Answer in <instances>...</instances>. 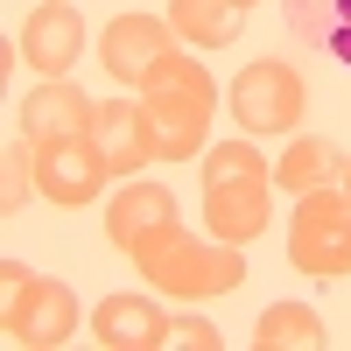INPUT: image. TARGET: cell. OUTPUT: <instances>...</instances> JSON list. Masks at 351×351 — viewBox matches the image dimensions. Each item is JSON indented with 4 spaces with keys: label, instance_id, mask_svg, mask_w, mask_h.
Instances as JSON below:
<instances>
[{
    "label": "cell",
    "instance_id": "cell-1",
    "mask_svg": "<svg viewBox=\"0 0 351 351\" xmlns=\"http://www.w3.org/2000/svg\"><path fill=\"white\" fill-rule=\"evenodd\" d=\"M211 106H218V84L197 56L169 49L162 64L141 77V112H148V134H155V162H190L211 134Z\"/></svg>",
    "mask_w": 351,
    "mask_h": 351
},
{
    "label": "cell",
    "instance_id": "cell-2",
    "mask_svg": "<svg viewBox=\"0 0 351 351\" xmlns=\"http://www.w3.org/2000/svg\"><path fill=\"white\" fill-rule=\"evenodd\" d=\"M127 260L141 267L148 288H162V295H176V302H211V295H232V288L246 281L239 246H225V239H190L176 218L155 232V239H141Z\"/></svg>",
    "mask_w": 351,
    "mask_h": 351
},
{
    "label": "cell",
    "instance_id": "cell-3",
    "mask_svg": "<svg viewBox=\"0 0 351 351\" xmlns=\"http://www.w3.org/2000/svg\"><path fill=\"white\" fill-rule=\"evenodd\" d=\"M267 197H274V162H260L253 141H218L204 155V225L225 246H253L267 225Z\"/></svg>",
    "mask_w": 351,
    "mask_h": 351
},
{
    "label": "cell",
    "instance_id": "cell-4",
    "mask_svg": "<svg viewBox=\"0 0 351 351\" xmlns=\"http://www.w3.org/2000/svg\"><path fill=\"white\" fill-rule=\"evenodd\" d=\"M288 267L309 274V281H337V274H351V197H344V183L295 197Z\"/></svg>",
    "mask_w": 351,
    "mask_h": 351
},
{
    "label": "cell",
    "instance_id": "cell-5",
    "mask_svg": "<svg viewBox=\"0 0 351 351\" xmlns=\"http://www.w3.org/2000/svg\"><path fill=\"white\" fill-rule=\"evenodd\" d=\"M0 281H8V316H0L8 344H28V351L71 344V330H77V295H71L64 281L21 267V260H8V267H0Z\"/></svg>",
    "mask_w": 351,
    "mask_h": 351
},
{
    "label": "cell",
    "instance_id": "cell-6",
    "mask_svg": "<svg viewBox=\"0 0 351 351\" xmlns=\"http://www.w3.org/2000/svg\"><path fill=\"white\" fill-rule=\"evenodd\" d=\"M302 106H309V84L288 56H253L232 77V112H239L246 134H295Z\"/></svg>",
    "mask_w": 351,
    "mask_h": 351
},
{
    "label": "cell",
    "instance_id": "cell-7",
    "mask_svg": "<svg viewBox=\"0 0 351 351\" xmlns=\"http://www.w3.org/2000/svg\"><path fill=\"white\" fill-rule=\"evenodd\" d=\"M112 183V169L99 155L92 134H71V141H43L36 148V190L49 204H71V211H84V204H99V190Z\"/></svg>",
    "mask_w": 351,
    "mask_h": 351
},
{
    "label": "cell",
    "instance_id": "cell-8",
    "mask_svg": "<svg viewBox=\"0 0 351 351\" xmlns=\"http://www.w3.org/2000/svg\"><path fill=\"white\" fill-rule=\"evenodd\" d=\"M92 99L77 92V77H43L36 92L21 99V141L43 148V141H71V134H92Z\"/></svg>",
    "mask_w": 351,
    "mask_h": 351
},
{
    "label": "cell",
    "instance_id": "cell-9",
    "mask_svg": "<svg viewBox=\"0 0 351 351\" xmlns=\"http://www.w3.org/2000/svg\"><path fill=\"white\" fill-rule=\"evenodd\" d=\"M77 49H84V21H77L71 0H43L21 21V64H36L43 77H71Z\"/></svg>",
    "mask_w": 351,
    "mask_h": 351
},
{
    "label": "cell",
    "instance_id": "cell-10",
    "mask_svg": "<svg viewBox=\"0 0 351 351\" xmlns=\"http://www.w3.org/2000/svg\"><path fill=\"white\" fill-rule=\"evenodd\" d=\"M169 36H176V28H169V21H155V14H120V21L99 36V64L120 77V84H141V77H148L162 56L176 49Z\"/></svg>",
    "mask_w": 351,
    "mask_h": 351
},
{
    "label": "cell",
    "instance_id": "cell-11",
    "mask_svg": "<svg viewBox=\"0 0 351 351\" xmlns=\"http://www.w3.org/2000/svg\"><path fill=\"white\" fill-rule=\"evenodd\" d=\"M92 141H99V155L112 176H134V169H148L155 162V134H148V112H141V99H106L92 112Z\"/></svg>",
    "mask_w": 351,
    "mask_h": 351
},
{
    "label": "cell",
    "instance_id": "cell-12",
    "mask_svg": "<svg viewBox=\"0 0 351 351\" xmlns=\"http://www.w3.org/2000/svg\"><path fill=\"white\" fill-rule=\"evenodd\" d=\"M92 337L106 351H155V344H169V316L148 295H106L92 309Z\"/></svg>",
    "mask_w": 351,
    "mask_h": 351
},
{
    "label": "cell",
    "instance_id": "cell-13",
    "mask_svg": "<svg viewBox=\"0 0 351 351\" xmlns=\"http://www.w3.org/2000/svg\"><path fill=\"white\" fill-rule=\"evenodd\" d=\"M169 218H176V197H169L162 183H127L120 197L106 204V239L120 246V253H134L141 239H155Z\"/></svg>",
    "mask_w": 351,
    "mask_h": 351
},
{
    "label": "cell",
    "instance_id": "cell-14",
    "mask_svg": "<svg viewBox=\"0 0 351 351\" xmlns=\"http://www.w3.org/2000/svg\"><path fill=\"white\" fill-rule=\"evenodd\" d=\"M288 36L351 71V0H288Z\"/></svg>",
    "mask_w": 351,
    "mask_h": 351
},
{
    "label": "cell",
    "instance_id": "cell-15",
    "mask_svg": "<svg viewBox=\"0 0 351 351\" xmlns=\"http://www.w3.org/2000/svg\"><path fill=\"white\" fill-rule=\"evenodd\" d=\"M169 28L197 49H232L246 28V0H169Z\"/></svg>",
    "mask_w": 351,
    "mask_h": 351
},
{
    "label": "cell",
    "instance_id": "cell-16",
    "mask_svg": "<svg viewBox=\"0 0 351 351\" xmlns=\"http://www.w3.org/2000/svg\"><path fill=\"white\" fill-rule=\"evenodd\" d=\"M274 183H281L288 197L330 190V183H344V155L330 148V141H316V134H288V155L274 162Z\"/></svg>",
    "mask_w": 351,
    "mask_h": 351
},
{
    "label": "cell",
    "instance_id": "cell-17",
    "mask_svg": "<svg viewBox=\"0 0 351 351\" xmlns=\"http://www.w3.org/2000/svg\"><path fill=\"white\" fill-rule=\"evenodd\" d=\"M253 344L260 351H309V344H324V316L302 302H274V309H260Z\"/></svg>",
    "mask_w": 351,
    "mask_h": 351
},
{
    "label": "cell",
    "instance_id": "cell-18",
    "mask_svg": "<svg viewBox=\"0 0 351 351\" xmlns=\"http://www.w3.org/2000/svg\"><path fill=\"white\" fill-rule=\"evenodd\" d=\"M0 169H8V176H0V211H8V225H14V211L36 197V148H28V141L14 148V141H8V162H0Z\"/></svg>",
    "mask_w": 351,
    "mask_h": 351
},
{
    "label": "cell",
    "instance_id": "cell-19",
    "mask_svg": "<svg viewBox=\"0 0 351 351\" xmlns=\"http://www.w3.org/2000/svg\"><path fill=\"white\" fill-rule=\"evenodd\" d=\"M169 344H190V351H218L225 337H218L211 324H204V316H176V324H169Z\"/></svg>",
    "mask_w": 351,
    "mask_h": 351
},
{
    "label": "cell",
    "instance_id": "cell-20",
    "mask_svg": "<svg viewBox=\"0 0 351 351\" xmlns=\"http://www.w3.org/2000/svg\"><path fill=\"white\" fill-rule=\"evenodd\" d=\"M344 197H351V162H344Z\"/></svg>",
    "mask_w": 351,
    "mask_h": 351
},
{
    "label": "cell",
    "instance_id": "cell-21",
    "mask_svg": "<svg viewBox=\"0 0 351 351\" xmlns=\"http://www.w3.org/2000/svg\"><path fill=\"white\" fill-rule=\"evenodd\" d=\"M246 8H253V0H246Z\"/></svg>",
    "mask_w": 351,
    "mask_h": 351
}]
</instances>
